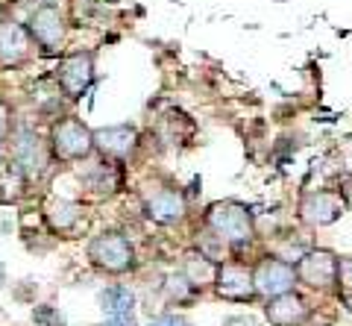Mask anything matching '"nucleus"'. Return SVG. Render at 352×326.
Returning a JSON list of instances; mask_svg holds the SVG:
<instances>
[{
	"instance_id": "15",
	"label": "nucleus",
	"mask_w": 352,
	"mask_h": 326,
	"mask_svg": "<svg viewBox=\"0 0 352 326\" xmlns=\"http://www.w3.org/2000/svg\"><path fill=\"white\" fill-rule=\"evenodd\" d=\"M217 268H220V262H214L212 256L203 253V250H197V247L185 250V253H182V262H179V270L185 274V279H188L194 288H200V291L214 285Z\"/></svg>"
},
{
	"instance_id": "19",
	"label": "nucleus",
	"mask_w": 352,
	"mask_h": 326,
	"mask_svg": "<svg viewBox=\"0 0 352 326\" xmlns=\"http://www.w3.org/2000/svg\"><path fill=\"white\" fill-rule=\"evenodd\" d=\"M32 320H36L38 326H62V314H56L53 306H38L36 312H32Z\"/></svg>"
},
{
	"instance_id": "21",
	"label": "nucleus",
	"mask_w": 352,
	"mask_h": 326,
	"mask_svg": "<svg viewBox=\"0 0 352 326\" xmlns=\"http://www.w3.org/2000/svg\"><path fill=\"white\" fill-rule=\"evenodd\" d=\"M9 133H12V106L0 97V144L9 138Z\"/></svg>"
},
{
	"instance_id": "20",
	"label": "nucleus",
	"mask_w": 352,
	"mask_h": 326,
	"mask_svg": "<svg viewBox=\"0 0 352 326\" xmlns=\"http://www.w3.org/2000/svg\"><path fill=\"white\" fill-rule=\"evenodd\" d=\"M147 326H194L185 314H176V312H164V314H156Z\"/></svg>"
},
{
	"instance_id": "18",
	"label": "nucleus",
	"mask_w": 352,
	"mask_h": 326,
	"mask_svg": "<svg viewBox=\"0 0 352 326\" xmlns=\"http://www.w3.org/2000/svg\"><path fill=\"white\" fill-rule=\"evenodd\" d=\"M338 294H340V297H352V256H340Z\"/></svg>"
},
{
	"instance_id": "9",
	"label": "nucleus",
	"mask_w": 352,
	"mask_h": 326,
	"mask_svg": "<svg viewBox=\"0 0 352 326\" xmlns=\"http://www.w3.org/2000/svg\"><path fill=\"white\" fill-rule=\"evenodd\" d=\"M6 141H9V159H15L30 180H36L47 171V162L53 159L50 147H47V141L38 138V133L32 127H27V124L12 127V133H9Z\"/></svg>"
},
{
	"instance_id": "24",
	"label": "nucleus",
	"mask_w": 352,
	"mask_h": 326,
	"mask_svg": "<svg viewBox=\"0 0 352 326\" xmlns=\"http://www.w3.org/2000/svg\"><path fill=\"white\" fill-rule=\"evenodd\" d=\"M9 15V0H0V18Z\"/></svg>"
},
{
	"instance_id": "23",
	"label": "nucleus",
	"mask_w": 352,
	"mask_h": 326,
	"mask_svg": "<svg viewBox=\"0 0 352 326\" xmlns=\"http://www.w3.org/2000/svg\"><path fill=\"white\" fill-rule=\"evenodd\" d=\"M100 326H135V320H118V318H106Z\"/></svg>"
},
{
	"instance_id": "16",
	"label": "nucleus",
	"mask_w": 352,
	"mask_h": 326,
	"mask_svg": "<svg viewBox=\"0 0 352 326\" xmlns=\"http://www.w3.org/2000/svg\"><path fill=\"white\" fill-rule=\"evenodd\" d=\"M100 312L106 318H118V320H135V291L129 285H109L100 291Z\"/></svg>"
},
{
	"instance_id": "5",
	"label": "nucleus",
	"mask_w": 352,
	"mask_h": 326,
	"mask_svg": "<svg viewBox=\"0 0 352 326\" xmlns=\"http://www.w3.org/2000/svg\"><path fill=\"white\" fill-rule=\"evenodd\" d=\"M349 212V200L344 191L338 188H314L305 191L300 203H296V217L308 230H323V226L338 224L340 217Z\"/></svg>"
},
{
	"instance_id": "4",
	"label": "nucleus",
	"mask_w": 352,
	"mask_h": 326,
	"mask_svg": "<svg viewBox=\"0 0 352 326\" xmlns=\"http://www.w3.org/2000/svg\"><path fill=\"white\" fill-rule=\"evenodd\" d=\"M296 282L317 294H338V270L340 256L329 247H308L305 253L294 262Z\"/></svg>"
},
{
	"instance_id": "22",
	"label": "nucleus",
	"mask_w": 352,
	"mask_h": 326,
	"mask_svg": "<svg viewBox=\"0 0 352 326\" xmlns=\"http://www.w3.org/2000/svg\"><path fill=\"white\" fill-rule=\"evenodd\" d=\"M223 326H258L252 318H244V314H235V318H226Z\"/></svg>"
},
{
	"instance_id": "13",
	"label": "nucleus",
	"mask_w": 352,
	"mask_h": 326,
	"mask_svg": "<svg viewBox=\"0 0 352 326\" xmlns=\"http://www.w3.org/2000/svg\"><path fill=\"white\" fill-rule=\"evenodd\" d=\"M32 36L27 24H21L12 15L0 18V68H18L32 56Z\"/></svg>"
},
{
	"instance_id": "3",
	"label": "nucleus",
	"mask_w": 352,
	"mask_h": 326,
	"mask_svg": "<svg viewBox=\"0 0 352 326\" xmlns=\"http://www.w3.org/2000/svg\"><path fill=\"white\" fill-rule=\"evenodd\" d=\"M85 256H88V262H91L94 270L109 274V276H124L135 268V247H132L129 238L118 230L97 232L91 241L85 244Z\"/></svg>"
},
{
	"instance_id": "8",
	"label": "nucleus",
	"mask_w": 352,
	"mask_h": 326,
	"mask_svg": "<svg viewBox=\"0 0 352 326\" xmlns=\"http://www.w3.org/2000/svg\"><path fill=\"white\" fill-rule=\"evenodd\" d=\"M94 50H74L68 56H62L56 71H53V83L68 100H80L94 83Z\"/></svg>"
},
{
	"instance_id": "2",
	"label": "nucleus",
	"mask_w": 352,
	"mask_h": 326,
	"mask_svg": "<svg viewBox=\"0 0 352 326\" xmlns=\"http://www.w3.org/2000/svg\"><path fill=\"white\" fill-rule=\"evenodd\" d=\"M47 147L56 162H85L94 156V129L82 118L62 115L59 121L50 124Z\"/></svg>"
},
{
	"instance_id": "10",
	"label": "nucleus",
	"mask_w": 352,
	"mask_h": 326,
	"mask_svg": "<svg viewBox=\"0 0 352 326\" xmlns=\"http://www.w3.org/2000/svg\"><path fill=\"white\" fill-rule=\"evenodd\" d=\"M212 291L217 300L238 303V306L261 300L256 291V279H252V265L244 262H220Z\"/></svg>"
},
{
	"instance_id": "12",
	"label": "nucleus",
	"mask_w": 352,
	"mask_h": 326,
	"mask_svg": "<svg viewBox=\"0 0 352 326\" xmlns=\"http://www.w3.org/2000/svg\"><path fill=\"white\" fill-rule=\"evenodd\" d=\"M141 144V133L135 124H115V127H100L94 129V153L109 162H120L135 156Z\"/></svg>"
},
{
	"instance_id": "1",
	"label": "nucleus",
	"mask_w": 352,
	"mask_h": 326,
	"mask_svg": "<svg viewBox=\"0 0 352 326\" xmlns=\"http://www.w3.org/2000/svg\"><path fill=\"white\" fill-rule=\"evenodd\" d=\"M203 226L212 232L220 244H229V247H247L256 241V215L247 203H238V200H217L212 206H206L203 212Z\"/></svg>"
},
{
	"instance_id": "11",
	"label": "nucleus",
	"mask_w": 352,
	"mask_h": 326,
	"mask_svg": "<svg viewBox=\"0 0 352 326\" xmlns=\"http://www.w3.org/2000/svg\"><path fill=\"white\" fill-rule=\"evenodd\" d=\"M252 279H256V291L261 300L279 297L285 291H294L300 282H296V268L288 259H282L276 253L261 256L256 265H252Z\"/></svg>"
},
{
	"instance_id": "6",
	"label": "nucleus",
	"mask_w": 352,
	"mask_h": 326,
	"mask_svg": "<svg viewBox=\"0 0 352 326\" xmlns=\"http://www.w3.org/2000/svg\"><path fill=\"white\" fill-rule=\"evenodd\" d=\"M27 30H30L32 41L41 47V53H59L65 47V41H68L71 24H68V15H65V9L59 3L41 0L27 18Z\"/></svg>"
},
{
	"instance_id": "7",
	"label": "nucleus",
	"mask_w": 352,
	"mask_h": 326,
	"mask_svg": "<svg viewBox=\"0 0 352 326\" xmlns=\"http://www.w3.org/2000/svg\"><path fill=\"white\" fill-rule=\"evenodd\" d=\"M141 209L159 226H179L188 217V197L182 188L168 186V182H156L141 194Z\"/></svg>"
},
{
	"instance_id": "14",
	"label": "nucleus",
	"mask_w": 352,
	"mask_h": 326,
	"mask_svg": "<svg viewBox=\"0 0 352 326\" xmlns=\"http://www.w3.org/2000/svg\"><path fill=\"white\" fill-rule=\"evenodd\" d=\"M264 320L270 326H305L311 320V306L300 291H285L279 297L264 300Z\"/></svg>"
},
{
	"instance_id": "17",
	"label": "nucleus",
	"mask_w": 352,
	"mask_h": 326,
	"mask_svg": "<svg viewBox=\"0 0 352 326\" xmlns=\"http://www.w3.org/2000/svg\"><path fill=\"white\" fill-rule=\"evenodd\" d=\"M44 217H47L53 232H71L76 224H80V206L74 200H50L47 209H44Z\"/></svg>"
}]
</instances>
